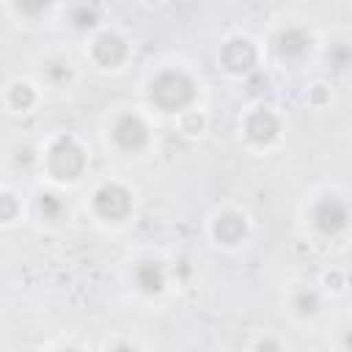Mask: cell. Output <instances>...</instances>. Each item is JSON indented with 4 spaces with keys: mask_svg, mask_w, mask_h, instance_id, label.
<instances>
[{
    "mask_svg": "<svg viewBox=\"0 0 352 352\" xmlns=\"http://www.w3.org/2000/svg\"><path fill=\"white\" fill-rule=\"evenodd\" d=\"M160 118L140 102H116L99 118L102 151L118 165H143L157 154Z\"/></svg>",
    "mask_w": 352,
    "mask_h": 352,
    "instance_id": "cell-1",
    "label": "cell"
},
{
    "mask_svg": "<svg viewBox=\"0 0 352 352\" xmlns=\"http://www.w3.org/2000/svg\"><path fill=\"white\" fill-rule=\"evenodd\" d=\"M160 121H176L179 116L204 104V80L182 58L160 60L140 80L138 96Z\"/></svg>",
    "mask_w": 352,
    "mask_h": 352,
    "instance_id": "cell-2",
    "label": "cell"
},
{
    "mask_svg": "<svg viewBox=\"0 0 352 352\" xmlns=\"http://www.w3.org/2000/svg\"><path fill=\"white\" fill-rule=\"evenodd\" d=\"M85 214L88 220L107 234H121L135 226L140 214V190L132 179L121 173H107L91 182L85 190Z\"/></svg>",
    "mask_w": 352,
    "mask_h": 352,
    "instance_id": "cell-3",
    "label": "cell"
},
{
    "mask_svg": "<svg viewBox=\"0 0 352 352\" xmlns=\"http://www.w3.org/2000/svg\"><path fill=\"white\" fill-rule=\"evenodd\" d=\"M300 226L316 245H344L352 236V195L336 184L314 190L300 206Z\"/></svg>",
    "mask_w": 352,
    "mask_h": 352,
    "instance_id": "cell-4",
    "label": "cell"
},
{
    "mask_svg": "<svg viewBox=\"0 0 352 352\" xmlns=\"http://www.w3.org/2000/svg\"><path fill=\"white\" fill-rule=\"evenodd\" d=\"M319 44H322L319 30L302 16L275 19L267 36L261 38L267 66L289 74H297L308 69L314 60H319Z\"/></svg>",
    "mask_w": 352,
    "mask_h": 352,
    "instance_id": "cell-5",
    "label": "cell"
},
{
    "mask_svg": "<svg viewBox=\"0 0 352 352\" xmlns=\"http://www.w3.org/2000/svg\"><path fill=\"white\" fill-rule=\"evenodd\" d=\"M121 280H124L126 294L138 305L151 308V311L165 308L179 292V275H176L173 261L157 250H143L126 258L121 270Z\"/></svg>",
    "mask_w": 352,
    "mask_h": 352,
    "instance_id": "cell-6",
    "label": "cell"
},
{
    "mask_svg": "<svg viewBox=\"0 0 352 352\" xmlns=\"http://www.w3.org/2000/svg\"><path fill=\"white\" fill-rule=\"evenodd\" d=\"M38 173L44 184L74 190L91 173V146L74 132H52L38 143Z\"/></svg>",
    "mask_w": 352,
    "mask_h": 352,
    "instance_id": "cell-7",
    "label": "cell"
},
{
    "mask_svg": "<svg viewBox=\"0 0 352 352\" xmlns=\"http://www.w3.org/2000/svg\"><path fill=\"white\" fill-rule=\"evenodd\" d=\"M289 135V118L280 104L270 99H256L242 107L236 116V138L245 151L256 157H267L278 151L286 143Z\"/></svg>",
    "mask_w": 352,
    "mask_h": 352,
    "instance_id": "cell-8",
    "label": "cell"
},
{
    "mask_svg": "<svg viewBox=\"0 0 352 352\" xmlns=\"http://www.w3.org/2000/svg\"><path fill=\"white\" fill-rule=\"evenodd\" d=\"M80 52L91 72L104 77H118L135 60V41L124 28L104 22L80 41Z\"/></svg>",
    "mask_w": 352,
    "mask_h": 352,
    "instance_id": "cell-9",
    "label": "cell"
},
{
    "mask_svg": "<svg viewBox=\"0 0 352 352\" xmlns=\"http://www.w3.org/2000/svg\"><path fill=\"white\" fill-rule=\"evenodd\" d=\"M206 239L220 253H239L250 245L256 234V223L248 206L242 204H220L206 214L204 223Z\"/></svg>",
    "mask_w": 352,
    "mask_h": 352,
    "instance_id": "cell-10",
    "label": "cell"
},
{
    "mask_svg": "<svg viewBox=\"0 0 352 352\" xmlns=\"http://www.w3.org/2000/svg\"><path fill=\"white\" fill-rule=\"evenodd\" d=\"M280 308L283 316L300 327V330H316L324 319H327V308H330V292L308 278H294L283 286L280 294Z\"/></svg>",
    "mask_w": 352,
    "mask_h": 352,
    "instance_id": "cell-11",
    "label": "cell"
},
{
    "mask_svg": "<svg viewBox=\"0 0 352 352\" xmlns=\"http://www.w3.org/2000/svg\"><path fill=\"white\" fill-rule=\"evenodd\" d=\"M214 58H217V69L234 82H242L250 74H256L261 66H267L261 41L253 38L250 33H242V30L226 33L217 44Z\"/></svg>",
    "mask_w": 352,
    "mask_h": 352,
    "instance_id": "cell-12",
    "label": "cell"
},
{
    "mask_svg": "<svg viewBox=\"0 0 352 352\" xmlns=\"http://www.w3.org/2000/svg\"><path fill=\"white\" fill-rule=\"evenodd\" d=\"M30 74L41 82L44 91L63 94V91H72L80 82V63L63 47H50V50L36 55Z\"/></svg>",
    "mask_w": 352,
    "mask_h": 352,
    "instance_id": "cell-13",
    "label": "cell"
},
{
    "mask_svg": "<svg viewBox=\"0 0 352 352\" xmlns=\"http://www.w3.org/2000/svg\"><path fill=\"white\" fill-rule=\"evenodd\" d=\"M44 88L41 82L33 77V74H19V77H8L6 80V88H3V104H6V113L8 116H16V118H28L33 116L41 102H44Z\"/></svg>",
    "mask_w": 352,
    "mask_h": 352,
    "instance_id": "cell-14",
    "label": "cell"
},
{
    "mask_svg": "<svg viewBox=\"0 0 352 352\" xmlns=\"http://www.w3.org/2000/svg\"><path fill=\"white\" fill-rule=\"evenodd\" d=\"M6 11L22 28H47L63 19L66 0H6Z\"/></svg>",
    "mask_w": 352,
    "mask_h": 352,
    "instance_id": "cell-15",
    "label": "cell"
},
{
    "mask_svg": "<svg viewBox=\"0 0 352 352\" xmlns=\"http://www.w3.org/2000/svg\"><path fill=\"white\" fill-rule=\"evenodd\" d=\"M30 209H33L36 220L41 226H47V228H63V226H69V217H72V206L66 201V190L52 187V184H44L30 198Z\"/></svg>",
    "mask_w": 352,
    "mask_h": 352,
    "instance_id": "cell-16",
    "label": "cell"
},
{
    "mask_svg": "<svg viewBox=\"0 0 352 352\" xmlns=\"http://www.w3.org/2000/svg\"><path fill=\"white\" fill-rule=\"evenodd\" d=\"M319 63L327 72L349 74L352 72V33L336 30L330 38H322L319 44Z\"/></svg>",
    "mask_w": 352,
    "mask_h": 352,
    "instance_id": "cell-17",
    "label": "cell"
},
{
    "mask_svg": "<svg viewBox=\"0 0 352 352\" xmlns=\"http://www.w3.org/2000/svg\"><path fill=\"white\" fill-rule=\"evenodd\" d=\"M63 22L80 36V41H82L88 33H94L99 25H104L102 11H99L94 3H74V6H66Z\"/></svg>",
    "mask_w": 352,
    "mask_h": 352,
    "instance_id": "cell-18",
    "label": "cell"
},
{
    "mask_svg": "<svg viewBox=\"0 0 352 352\" xmlns=\"http://www.w3.org/2000/svg\"><path fill=\"white\" fill-rule=\"evenodd\" d=\"M173 126H176V132H179V135H184V138H192V140H198V138H201V135L206 132V126H209L206 104H201V107H195V110H190V113L179 116V118L173 121Z\"/></svg>",
    "mask_w": 352,
    "mask_h": 352,
    "instance_id": "cell-19",
    "label": "cell"
},
{
    "mask_svg": "<svg viewBox=\"0 0 352 352\" xmlns=\"http://www.w3.org/2000/svg\"><path fill=\"white\" fill-rule=\"evenodd\" d=\"M245 346L248 349H289V341L283 336H278L275 330H267V333L256 330V336H250L245 341Z\"/></svg>",
    "mask_w": 352,
    "mask_h": 352,
    "instance_id": "cell-20",
    "label": "cell"
},
{
    "mask_svg": "<svg viewBox=\"0 0 352 352\" xmlns=\"http://www.w3.org/2000/svg\"><path fill=\"white\" fill-rule=\"evenodd\" d=\"M333 346L336 349H352V316H344L333 327Z\"/></svg>",
    "mask_w": 352,
    "mask_h": 352,
    "instance_id": "cell-21",
    "label": "cell"
},
{
    "mask_svg": "<svg viewBox=\"0 0 352 352\" xmlns=\"http://www.w3.org/2000/svg\"><path fill=\"white\" fill-rule=\"evenodd\" d=\"M102 346H107V349H146L148 346V341H140V338H107Z\"/></svg>",
    "mask_w": 352,
    "mask_h": 352,
    "instance_id": "cell-22",
    "label": "cell"
},
{
    "mask_svg": "<svg viewBox=\"0 0 352 352\" xmlns=\"http://www.w3.org/2000/svg\"><path fill=\"white\" fill-rule=\"evenodd\" d=\"M140 6H146V8H162L168 0H138Z\"/></svg>",
    "mask_w": 352,
    "mask_h": 352,
    "instance_id": "cell-23",
    "label": "cell"
}]
</instances>
